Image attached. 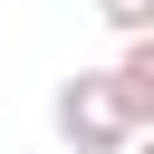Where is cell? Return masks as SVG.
Wrapping results in <instances>:
<instances>
[{"mask_svg": "<svg viewBox=\"0 0 154 154\" xmlns=\"http://www.w3.org/2000/svg\"><path fill=\"white\" fill-rule=\"evenodd\" d=\"M58 144L67 154H135V116H125V96H116V67H77V77H58Z\"/></svg>", "mask_w": 154, "mask_h": 154, "instance_id": "obj_1", "label": "cell"}, {"mask_svg": "<svg viewBox=\"0 0 154 154\" xmlns=\"http://www.w3.org/2000/svg\"><path fill=\"white\" fill-rule=\"evenodd\" d=\"M116 96H125V116L154 135V38H125V58H116Z\"/></svg>", "mask_w": 154, "mask_h": 154, "instance_id": "obj_2", "label": "cell"}, {"mask_svg": "<svg viewBox=\"0 0 154 154\" xmlns=\"http://www.w3.org/2000/svg\"><path fill=\"white\" fill-rule=\"evenodd\" d=\"M96 19L116 38H154V0H96Z\"/></svg>", "mask_w": 154, "mask_h": 154, "instance_id": "obj_3", "label": "cell"}, {"mask_svg": "<svg viewBox=\"0 0 154 154\" xmlns=\"http://www.w3.org/2000/svg\"><path fill=\"white\" fill-rule=\"evenodd\" d=\"M135 154H154V135H135Z\"/></svg>", "mask_w": 154, "mask_h": 154, "instance_id": "obj_4", "label": "cell"}]
</instances>
